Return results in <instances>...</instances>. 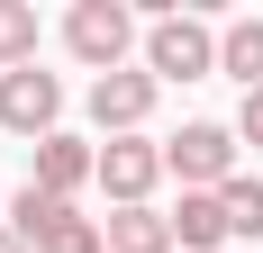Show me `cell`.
<instances>
[{
    "label": "cell",
    "instance_id": "obj_1",
    "mask_svg": "<svg viewBox=\"0 0 263 253\" xmlns=\"http://www.w3.org/2000/svg\"><path fill=\"white\" fill-rule=\"evenodd\" d=\"M163 172L182 181V190H227L236 181V126H218V118H191L173 145H163Z\"/></svg>",
    "mask_w": 263,
    "mask_h": 253
},
{
    "label": "cell",
    "instance_id": "obj_2",
    "mask_svg": "<svg viewBox=\"0 0 263 253\" xmlns=\"http://www.w3.org/2000/svg\"><path fill=\"white\" fill-rule=\"evenodd\" d=\"M145 73L155 81H200V73H218V36L200 18H173L163 9L155 27H145Z\"/></svg>",
    "mask_w": 263,
    "mask_h": 253
},
{
    "label": "cell",
    "instance_id": "obj_3",
    "mask_svg": "<svg viewBox=\"0 0 263 253\" xmlns=\"http://www.w3.org/2000/svg\"><path fill=\"white\" fill-rule=\"evenodd\" d=\"M64 46L91 64V73H127V46H136V18L118 0H82L73 18H64Z\"/></svg>",
    "mask_w": 263,
    "mask_h": 253
},
{
    "label": "cell",
    "instance_id": "obj_4",
    "mask_svg": "<svg viewBox=\"0 0 263 253\" xmlns=\"http://www.w3.org/2000/svg\"><path fill=\"white\" fill-rule=\"evenodd\" d=\"M64 81L54 73H36V64H18V73H0V126H9V136H36V145H46V136H64Z\"/></svg>",
    "mask_w": 263,
    "mask_h": 253
},
{
    "label": "cell",
    "instance_id": "obj_5",
    "mask_svg": "<svg viewBox=\"0 0 263 253\" xmlns=\"http://www.w3.org/2000/svg\"><path fill=\"white\" fill-rule=\"evenodd\" d=\"M155 181H163V145H145V136H109L100 145V190L118 208H145Z\"/></svg>",
    "mask_w": 263,
    "mask_h": 253
},
{
    "label": "cell",
    "instance_id": "obj_6",
    "mask_svg": "<svg viewBox=\"0 0 263 253\" xmlns=\"http://www.w3.org/2000/svg\"><path fill=\"white\" fill-rule=\"evenodd\" d=\"M155 91H163L155 73H100L91 81V118H100L109 136H136V126L155 118Z\"/></svg>",
    "mask_w": 263,
    "mask_h": 253
},
{
    "label": "cell",
    "instance_id": "obj_7",
    "mask_svg": "<svg viewBox=\"0 0 263 253\" xmlns=\"http://www.w3.org/2000/svg\"><path fill=\"white\" fill-rule=\"evenodd\" d=\"M82 181H100V154L82 145V136H46V145H36V190H46V199H73Z\"/></svg>",
    "mask_w": 263,
    "mask_h": 253
},
{
    "label": "cell",
    "instance_id": "obj_8",
    "mask_svg": "<svg viewBox=\"0 0 263 253\" xmlns=\"http://www.w3.org/2000/svg\"><path fill=\"white\" fill-rule=\"evenodd\" d=\"M227 235H236V226H227V199H218V190H182V208H173V244H182V253H218Z\"/></svg>",
    "mask_w": 263,
    "mask_h": 253
},
{
    "label": "cell",
    "instance_id": "obj_9",
    "mask_svg": "<svg viewBox=\"0 0 263 253\" xmlns=\"http://www.w3.org/2000/svg\"><path fill=\"white\" fill-rule=\"evenodd\" d=\"M109 253H182V244H173V217H155V208H118V217H109Z\"/></svg>",
    "mask_w": 263,
    "mask_h": 253
},
{
    "label": "cell",
    "instance_id": "obj_10",
    "mask_svg": "<svg viewBox=\"0 0 263 253\" xmlns=\"http://www.w3.org/2000/svg\"><path fill=\"white\" fill-rule=\"evenodd\" d=\"M218 73H236L245 91H263V18H236L218 36Z\"/></svg>",
    "mask_w": 263,
    "mask_h": 253
},
{
    "label": "cell",
    "instance_id": "obj_11",
    "mask_svg": "<svg viewBox=\"0 0 263 253\" xmlns=\"http://www.w3.org/2000/svg\"><path fill=\"white\" fill-rule=\"evenodd\" d=\"M36 64V9L27 0H0V73Z\"/></svg>",
    "mask_w": 263,
    "mask_h": 253
},
{
    "label": "cell",
    "instance_id": "obj_12",
    "mask_svg": "<svg viewBox=\"0 0 263 253\" xmlns=\"http://www.w3.org/2000/svg\"><path fill=\"white\" fill-rule=\"evenodd\" d=\"M36 253H109V226H100V217H73V208H64V217L46 226V244H36Z\"/></svg>",
    "mask_w": 263,
    "mask_h": 253
},
{
    "label": "cell",
    "instance_id": "obj_13",
    "mask_svg": "<svg viewBox=\"0 0 263 253\" xmlns=\"http://www.w3.org/2000/svg\"><path fill=\"white\" fill-rule=\"evenodd\" d=\"M218 199H227V226H236L245 244H263V181H245V172H236Z\"/></svg>",
    "mask_w": 263,
    "mask_h": 253
},
{
    "label": "cell",
    "instance_id": "obj_14",
    "mask_svg": "<svg viewBox=\"0 0 263 253\" xmlns=\"http://www.w3.org/2000/svg\"><path fill=\"white\" fill-rule=\"evenodd\" d=\"M236 136L263 154V91H245V109H236Z\"/></svg>",
    "mask_w": 263,
    "mask_h": 253
},
{
    "label": "cell",
    "instance_id": "obj_15",
    "mask_svg": "<svg viewBox=\"0 0 263 253\" xmlns=\"http://www.w3.org/2000/svg\"><path fill=\"white\" fill-rule=\"evenodd\" d=\"M0 253H27V244H18V235H9V226H0Z\"/></svg>",
    "mask_w": 263,
    "mask_h": 253
}]
</instances>
